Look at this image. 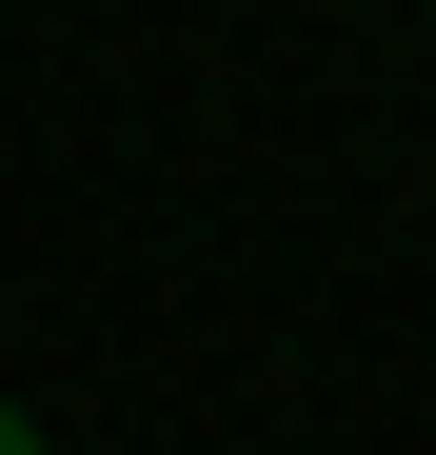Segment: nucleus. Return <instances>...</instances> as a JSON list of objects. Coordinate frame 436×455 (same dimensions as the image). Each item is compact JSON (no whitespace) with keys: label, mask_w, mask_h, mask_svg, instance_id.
<instances>
[{"label":"nucleus","mask_w":436,"mask_h":455,"mask_svg":"<svg viewBox=\"0 0 436 455\" xmlns=\"http://www.w3.org/2000/svg\"><path fill=\"white\" fill-rule=\"evenodd\" d=\"M0 455H60V435H40V416H20V396H0Z\"/></svg>","instance_id":"1"}]
</instances>
